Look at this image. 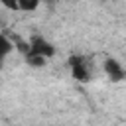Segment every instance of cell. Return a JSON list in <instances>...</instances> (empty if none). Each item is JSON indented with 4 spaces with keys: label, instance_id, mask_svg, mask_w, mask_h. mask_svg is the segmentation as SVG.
Masks as SVG:
<instances>
[{
    "label": "cell",
    "instance_id": "1",
    "mask_svg": "<svg viewBox=\"0 0 126 126\" xmlns=\"http://www.w3.org/2000/svg\"><path fill=\"white\" fill-rule=\"evenodd\" d=\"M69 69H71L73 79H77L79 83H87V81L91 79V65H89L87 59L81 57V55L69 57Z\"/></svg>",
    "mask_w": 126,
    "mask_h": 126
},
{
    "label": "cell",
    "instance_id": "2",
    "mask_svg": "<svg viewBox=\"0 0 126 126\" xmlns=\"http://www.w3.org/2000/svg\"><path fill=\"white\" fill-rule=\"evenodd\" d=\"M30 51H32V53H37V55H43L45 59L55 55V47H53V43H49V41L43 39L41 35H35V37L30 41Z\"/></svg>",
    "mask_w": 126,
    "mask_h": 126
},
{
    "label": "cell",
    "instance_id": "3",
    "mask_svg": "<svg viewBox=\"0 0 126 126\" xmlns=\"http://www.w3.org/2000/svg\"><path fill=\"white\" fill-rule=\"evenodd\" d=\"M104 73H106V77H108L112 83H118V81H122V79L126 77L124 67H122L116 59H110V57L104 61Z\"/></svg>",
    "mask_w": 126,
    "mask_h": 126
},
{
    "label": "cell",
    "instance_id": "4",
    "mask_svg": "<svg viewBox=\"0 0 126 126\" xmlns=\"http://www.w3.org/2000/svg\"><path fill=\"white\" fill-rule=\"evenodd\" d=\"M26 61H28V65H30V67H43L45 57H43V55H37V53L28 51V53H26Z\"/></svg>",
    "mask_w": 126,
    "mask_h": 126
},
{
    "label": "cell",
    "instance_id": "5",
    "mask_svg": "<svg viewBox=\"0 0 126 126\" xmlns=\"http://www.w3.org/2000/svg\"><path fill=\"white\" fill-rule=\"evenodd\" d=\"M12 47H14V45H12V41H10L6 35H2V33H0V63H2V61H4V57L12 51Z\"/></svg>",
    "mask_w": 126,
    "mask_h": 126
},
{
    "label": "cell",
    "instance_id": "6",
    "mask_svg": "<svg viewBox=\"0 0 126 126\" xmlns=\"http://www.w3.org/2000/svg\"><path fill=\"white\" fill-rule=\"evenodd\" d=\"M18 6L24 12H33V10H37L39 0H18Z\"/></svg>",
    "mask_w": 126,
    "mask_h": 126
},
{
    "label": "cell",
    "instance_id": "7",
    "mask_svg": "<svg viewBox=\"0 0 126 126\" xmlns=\"http://www.w3.org/2000/svg\"><path fill=\"white\" fill-rule=\"evenodd\" d=\"M0 4H2L4 8H8V10H12V12L20 10V6H18V0H0Z\"/></svg>",
    "mask_w": 126,
    "mask_h": 126
}]
</instances>
